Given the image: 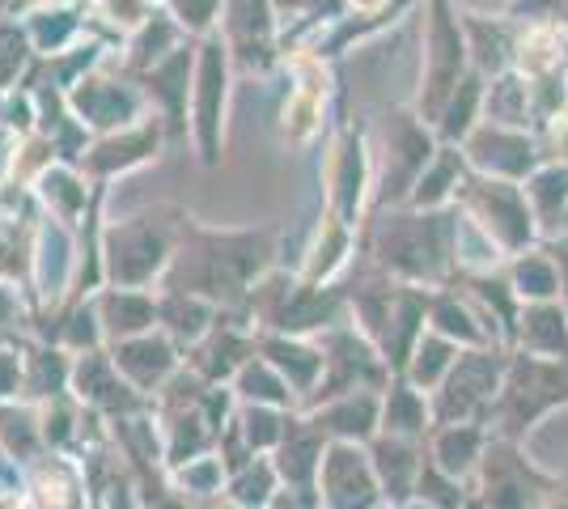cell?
I'll return each instance as SVG.
<instances>
[{
  "label": "cell",
  "mask_w": 568,
  "mask_h": 509,
  "mask_svg": "<svg viewBox=\"0 0 568 509\" xmlns=\"http://www.w3.org/2000/svg\"><path fill=\"white\" fill-rule=\"evenodd\" d=\"M471 192L475 217L488 225V234H497L505 246H521L530 238V204L521 200V192L514 183H500V179H484V183H467Z\"/></svg>",
  "instance_id": "cell-1"
},
{
  "label": "cell",
  "mask_w": 568,
  "mask_h": 509,
  "mask_svg": "<svg viewBox=\"0 0 568 509\" xmlns=\"http://www.w3.org/2000/svg\"><path fill=\"white\" fill-rule=\"evenodd\" d=\"M433 94H428V106L437 111L442 106V98H446V90H450V81L458 77V69H463V34H458V26L446 18V9L437 4V13H433Z\"/></svg>",
  "instance_id": "cell-2"
},
{
  "label": "cell",
  "mask_w": 568,
  "mask_h": 509,
  "mask_svg": "<svg viewBox=\"0 0 568 509\" xmlns=\"http://www.w3.org/2000/svg\"><path fill=\"white\" fill-rule=\"evenodd\" d=\"M471 157L493 174H526L530 170V141L493 123L471 141Z\"/></svg>",
  "instance_id": "cell-3"
},
{
  "label": "cell",
  "mask_w": 568,
  "mask_h": 509,
  "mask_svg": "<svg viewBox=\"0 0 568 509\" xmlns=\"http://www.w3.org/2000/svg\"><path fill=\"white\" fill-rule=\"evenodd\" d=\"M556 48H560V39H556V30L551 26H539V30H530L526 39H521V73H547L551 64H556Z\"/></svg>",
  "instance_id": "cell-4"
},
{
  "label": "cell",
  "mask_w": 568,
  "mask_h": 509,
  "mask_svg": "<svg viewBox=\"0 0 568 509\" xmlns=\"http://www.w3.org/2000/svg\"><path fill=\"white\" fill-rule=\"evenodd\" d=\"M530 200H535V208H539L544 217H556V213H560V204L568 200V174L565 170H544V174L530 183Z\"/></svg>",
  "instance_id": "cell-5"
},
{
  "label": "cell",
  "mask_w": 568,
  "mask_h": 509,
  "mask_svg": "<svg viewBox=\"0 0 568 509\" xmlns=\"http://www.w3.org/2000/svg\"><path fill=\"white\" fill-rule=\"evenodd\" d=\"M518 102H526V90H521L518 81H500L497 94H493V120H500V123H518V120H521Z\"/></svg>",
  "instance_id": "cell-6"
},
{
  "label": "cell",
  "mask_w": 568,
  "mask_h": 509,
  "mask_svg": "<svg viewBox=\"0 0 568 509\" xmlns=\"http://www.w3.org/2000/svg\"><path fill=\"white\" fill-rule=\"evenodd\" d=\"M446 183H454V157H446L442 166H433L425 174V183H420V204H437L442 195L450 192Z\"/></svg>",
  "instance_id": "cell-7"
},
{
  "label": "cell",
  "mask_w": 568,
  "mask_h": 509,
  "mask_svg": "<svg viewBox=\"0 0 568 509\" xmlns=\"http://www.w3.org/2000/svg\"><path fill=\"white\" fill-rule=\"evenodd\" d=\"M518 281H521V285H535L530 293H551V267L539 264L535 255H526V259H521V267H518Z\"/></svg>",
  "instance_id": "cell-8"
},
{
  "label": "cell",
  "mask_w": 568,
  "mask_h": 509,
  "mask_svg": "<svg viewBox=\"0 0 568 509\" xmlns=\"http://www.w3.org/2000/svg\"><path fill=\"white\" fill-rule=\"evenodd\" d=\"M551 141H556V153L568 162V115H560V120H556V128H551Z\"/></svg>",
  "instance_id": "cell-9"
},
{
  "label": "cell",
  "mask_w": 568,
  "mask_h": 509,
  "mask_svg": "<svg viewBox=\"0 0 568 509\" xmlns=\"http://www.w3.org/2000/svg\"><path fill=\"white\" fill-rule=\"evenodd\" d=\"M353 4H361V9H378L382 0H353Z\"/></svg>",
  "instance_id": "cell-10"
}]
</instances>
